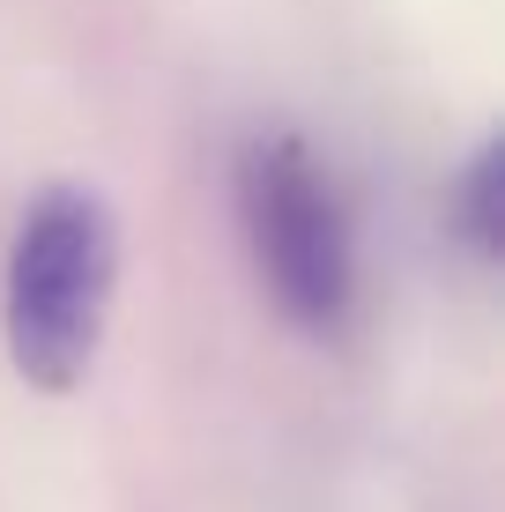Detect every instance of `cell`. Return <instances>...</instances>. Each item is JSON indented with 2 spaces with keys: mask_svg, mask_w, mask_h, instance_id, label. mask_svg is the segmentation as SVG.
Wrapping results in <instances>:
<instances>
[{
  "mask_svg": "<svg viewBox=\"0 0 505 512\" xmlns=\"http://www.w3.org/2000/svg\"><path fill=\"white\" fill-rule=\"evenodd\" d=\"M119 290V223L90 186H45L15 216L0 260V342L23 386L75 394L97 364Z\"/></svg>",
  "mask_w": 505,
  "mask_h": 512,
  "instance_id": "6da1fadb",
  "label": "cell"
},
{
  "mask_svg": "<svg viewBox=\"0 0 505 512\" xmlns=\"http://www.w3.org/2000/svg\"><path fill=\"white\" fill-rule=\"evenodd\" d=\"M231 208L268 305L312 342H335L357 320L364 260H357L350 201H342L335 171L320 164V149L283 127L253 134L231 156Z\"/></svg>",
  "mask_w": 505,
  "mask_h": 512,
  "instance_id": "7a4b0ae2",
  "label": "cell"
},
{
  "mask_svg": "<svg viewBox=\"0 0 505 512\" xmlns=\"http://www.w3.org/2000/svg\"><path fill=\"white\" fill-rule=\"evenodd\" d=\"M446 231L461 238V253L476 268H498L505 253V193H498V141L468 149V164L446 186Z\"/></svg>",
  "mask_w": 505,
  "mask_h": 512,
  "instance_id": "3957f363",
  "label": "cell"
}]
</instances>
